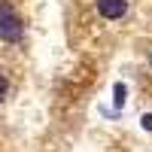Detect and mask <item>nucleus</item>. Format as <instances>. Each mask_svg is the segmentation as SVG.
<instances>
[{"label":"nucleus","mask_w":152,"mask_h":152,"mask_svg":"<svg viewBox=\"0 0 152 152\" xmlns=\"http://www.w3.org/2000/svg\"><path fill=\"white\" fill-rule=\"evenodd\" d=\"M24 40V18L12 0H0V43L15 46Z\"/></svg>","instance_id":"1"},{"label":"nucleus","mask_w":152,"mask_h":152,"mask_svg":"<svg viewBox=\"0 0 152 152\" xmlns=\"http://www.w3.org/2000/svg\"><path fill=\"white\" fill-rule=\"evenodd\" d=\"M94 6H97V15L107 21H119L128 15V0H94Z\"/></svg>","instance_id":"2"},{"label":"nucleus","mask_w":152,"mask_h":152,"mask_svg":"<svg viewBox=\"0 0 152 152\" xmlns=\"http://www.w3.org/2000/svg\"><path fill=\"white\" fill-rule=\"evenodd\" d=\"M6 97H9V79L0 73V100H6Z\"/></svg>","instance_id":"3"},{"label":"nucleus","mask_w":152,"mask_h":152,"mask_svg":"<svg viewBox=\"0 0 152 152\" xmlns=\"http://www.w3.org/2000/svg\"><path fill=\"white\" fill-rule=\"evenodd\" d=\"M125 104V82H116V107Z\"/></svg>","instance_id":"4"},{"label":"nucleus","mask_w":152,"mask_h":152,"mask_svg":"<svg viewBox=\"0 0 152 152\" xmlns=\"http://www.w3.org/2000/svg\"><path fill=\"white\" fill-rule=\"evenodd\" d=\"M140 125L146 131H152V113H143V119H140Z\"/></svg>","instance_id":"5"},{"label":"nucleus","mask_w":152,"mask_h":152,"mask_svg":"<svg viewBox=\"0 0 152 152\" xmlns=\"http://www.w3.org/2000/svg\"><path fill=\"white\" fill-rule=\"evenodd\" d=\"M149 67H152V52H149Z\"/></svg>","instance_id":"6"}]
</instances>
